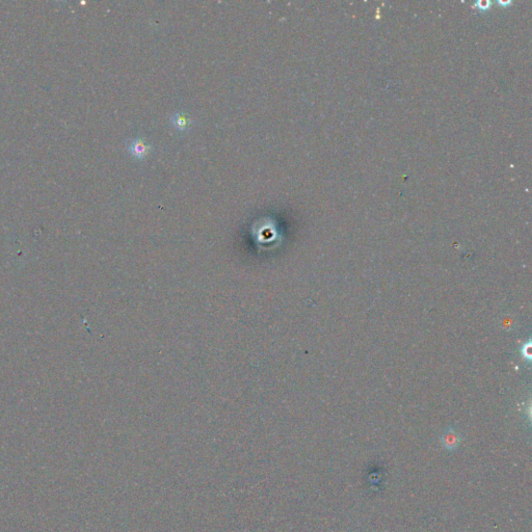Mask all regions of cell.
Masks as SVG:
<instances>
[{"instance_id": "6da1fadb", "label": "cell", "mask_w": 532, "mask_h": 532, "mask_svg": "<svg viewBox=\"0 0 532 532\" xmlns=\"http://www.w3.org/2000/svg\"><path fill=\"white\" fill-rule=\"evenodd\" d=\"M150 150V146L148 145L147 142L143 141L141 138L133 139V141L129 145V152L135 158L143 159L145 156H147L148 152Z\"/></svg>"}, {"instance_id": "7a4b0ae2", "label": "cell", "mask_w": 532, "mask_h": 532, "mask_svg": "<svg viewBox=\"0 0 532 532\" xmlns=\"http://www.w3.org/2000/svg\"><path fill=\"white\" fill-rule=\"evenodd\" d=\"M172 124L179 131H184L186 130L191 123V120L188 116L184 115V113H177V115L172 117Z\"/></svg>"}, {"instance_id": "3957f363", "label": "cell", "mask_w": 532, "mask_h": 532, "mask_svg": "<svg viewBox=\"0 0 532 532\" xmlns=\"http://www.w3.org/2000/svg\"><path fill=\"white\" fill-rule=\"evenodd\" d=\"M458 443H459V438L456 431H449L444 434L443 444L448 450H453L455 448H456L458 446Z\"/></svg>"}, {"instance_id": "277c9868", "label": "cell", "mask_w": 532, "mask_h": 532, "mask_svg": "<svg viewBox=\"0 0 532 532\" xmlns=\"http://www.w3.org/2000/svg\"><path fill=\"white\" fill-rule=\"evenodd\" d=\"M521 355L523 356V359H525L527 361L531 360V342L530 341H528V343L522 345Z\"/></svg>"}]
</instances>
